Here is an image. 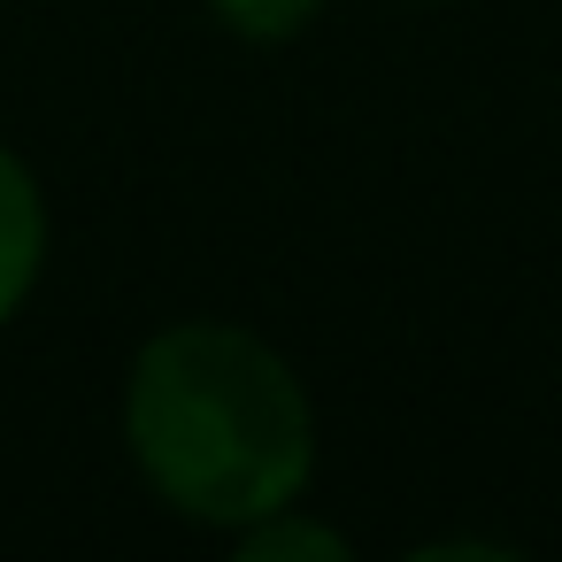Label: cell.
<instances>
[{"label": "cell", "mask_w": 562, "mask_h": 562, "mask_svg": "<svg viewBox=\"0 0 562 562\" xmlns=\"http://www.w3.org/2000/svg\"><path fill=\"white\" fill-rule=\"evenodd\" d=\"M124 439L147 485L193 524H262L316 470V416L285 355L239 324H170L124 385Z\"/></svg>", "instance_id": "obj_1"}, {"label": "cell", "mask_w": 562, "mask_h": 562, "mask_svg": "<svg viewBox=\"0 0 562 562\" xmlns=\"http://www.w3.org/2000/svg\"><path fill=\"white\" fill-rule=\"evenodd\" d=\"M40 262H47V209H40V186H32V170H24L9 147H0V324L24 308Z\"/></svg>", "instance_id": "obj_2"}, {"label": "cell", "mask_w": 562, "mask_h": 562, "mask_svg": "<svg viewBox=\"0 0 562 562\" xmlns=\"http://www.w3.org/2000/svg\"><path fill=\"white\" fill-rule=\"evenodd\" d=\"M324 0H209V16L232 24L239 40H293Z\"/></svg>", "instance_id": "obj_4"}, {"label": "cell", "mask_w": 562, "mask_h": 562, "mask_svg": "<svg viewBox=\"0 0 562 562\" xmlns=\"http://www.w3.org/2000/svg\"><path fill=\"white\" fill-rule=\"evenodd\" d=\"M239 554L247 562H339L347 554V539L331 531V524H308V516H293V508H278V516H262V524H247L239 531Z\"/></svg>", "instance_id": "obj_3"}]
</instances>
